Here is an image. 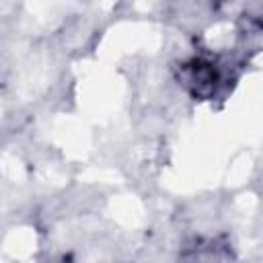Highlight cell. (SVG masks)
Instances as JSON below:
<instances>
[{"label":"cell","instance_id":"1","mask_svg":"<svg viewBox=\"0 0 263 263\" xmlns=\"http://www.w3.org/2000/svg\"><path fill=\"white\" fill-rule=\"evenodd\" d=\"M181 78L185 82V86L189 88V92L197 99H208L214 95L216 84H218V70L212 62L195 58L191 62H187L183 66Z\"/></svg>","mask_w":263,"mask_h":263}]
</instances>
